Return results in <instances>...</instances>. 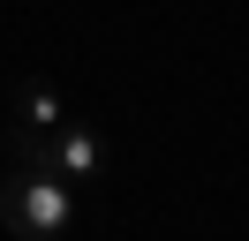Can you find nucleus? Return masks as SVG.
<instances>
[{
	"label": "nucleus",
	"instance_id": "obj_3",
	"mask_svg": "<svg viewBox=\"0 0 249 241\" xmlns=\"http://www.w3.org/2000/svg\"><path fill=\"white\" fill-rule=\"evenodd\" d=\"M68 120V105L53 98V83H16V128H38V136H53Z\"/></svg>",
	"mask_w": 249,
	"mask_h": 241
},
{
	"label": "nucleus",
	"instance_id": "obj_1",
	"mask_svg": "<svg viewBox=\"0 0 249 241\" xmlns=\"http://www.w3.org/2000/svg\"><path fill=\"white\" fill-rule=\"evenodd\" d=\"M0 226L16 241H61L76 226V189L53 166H16L0 181Z\"/></svg>",
	"mask_w": 249,
	"mask_h": 241
},
{
	"label": "nucleus",
	"instance_id": "obj_2",
	"mask_svg": "<svg viewBox=\"0 0 249 241\" xmlns=\"http://www.w3.org/2000/svg\"><path fill=\"white\" fill-rule=\"evenodd\" d=\"M98 158H106V136H98L91 120H61V128H53V143H46V166L68 181V189H83V181L98 173Z\"/></svg>",
	"mask_w": 249,
	"mask_h": 241
}]
</instances>
